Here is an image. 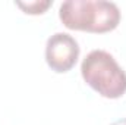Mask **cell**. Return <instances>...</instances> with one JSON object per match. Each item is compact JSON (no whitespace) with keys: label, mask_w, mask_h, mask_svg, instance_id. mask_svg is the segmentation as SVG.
Here are the masks:
<instances>
[{"label":"cell","mask_w":126,"mask_h":125,"mask_svg":"<svg viewBox=\"0 0 126 125\" xmlns=\"http://www.w3.org/2000/svg\"><path fill=\"white\" fill-rule=\"evenodd\" d=\"M79 53L81 49L78 41L66 32H56L47 40L46 62L51 71L57 74L69 72L76 65Z\"/></svg>","instance_id":"2"},{"label":"cell","mask_w":126,"mask_h":125,"mask_svg":"<svg viewBox=\"0 0 126 125\" xmlns=\"http://www.w3.org/2000/svg\"><path fill=\"white\" fill-rule=\"evenodd\" d=\"M110 125H126V118H122V119H117V121H114L113 124Z\"/></svg>","instance_id":"6"},{"label":"cell","mask_w":126,"mask_h":125,"mask_svg":"<svg viewBox=\"0 0 126 125\" xmlns=\"http://www.w3.org/2000/svg\"><path fill=\"white\" fill-rule=\"evenodd\" d=\"M120 22V10L116 3L95 0V21L93 34H104L117 28Z\"/></svg>","instance_id":"4"},{"label":"cell","mask_w":126,"mask_h":125,"mask_svg":"<svg viewBox=\"0 0 126 125\" xmlns=\"http://www.w3.org/2000/svg\"><path fill=\"white\" fill-rule=\"evenodd\" d=\"M59 18L67 30L91 32L95 21V0H66L60 4Z\"/></svg>","instance_id":"3"},{"label":"cell","mask_w":126,"mask_h":125,"mask_svg":"<svg viewBox=\"0 0 126 125\" xmlns=\"http://www.w3.org/2000/svg\"><path fill=\"white\" fill-rule=\"evenodd\" d=\"M18 7H21L28 15H43L47 12V9L53 4L51 0H35V1H15Z\"/></svg>","instance_id":"5"},{"label":"cell","mask_w":126,"mask_h":125,"mask_svg":"<svg viewBox=\"0 0 126 125\" xmlns=\"http://www.w3.org/2000/svg\"><path fill=\"white\" fill-rule=\"evenodd\" d=\"M81 75L95 93L106 99H120L126 93V72L106 50L90 52L81 63Z\"/></svg>","instance_id":"1"}]
</instances>
